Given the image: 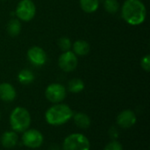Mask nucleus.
I'll use <instances>...</instances> for the list:
<instances>
[{
  "label": "nucleus",
  "instance_id": "b1692460",
  "mask_svg": "<svg viewBox=\"0 0 150 150\" xmlns=\"http://www.w3.org/2000/svg\"><path fill=\"white\" fill-rule=\"evenodd\" d=\"M50 149L52 150H60L59 149V148L57 147V145H51Z\"/></svg>",
  "mask_w": 150,
  "mask_h": 150
},
{
  "label": "nucleus",
  "instance_id": "5701e85b",
  "mask_svg": "<svg viewBox=\"0 0 150 150\" xmlns=\"http://www.w3.org/2000/svg\"><path fill=\"white\" fill-rule=\"evenodd\" d=\"M108 134H109V136H110V138L112 140H116V139H118V137L120 135V133H119V130H118L117 127L112 126L108 131Z\"/></svg>",
  "mask_w": 150,
  "mask_h": 150
},
{
  "label": "nucleus",
  "instance_id": "4be33fe9",
  "mask_svg": "<svg viewBox=\"0 0 150 150\" xmlns=\"http://www.w3.org/2000/svg\"><path fill=\"white\" fill-rule=\"evenodd\" d=\"M141 67L146 72H149L150 71V55L147 54L141 59Z\"/></svg>",
  "mask_w": 150,
  "mask_h": 150
},
{
  "label": "nucleus",
  "instance_id": "9b49d317",
  "mask_svg": "<svg viewBox=\"0 0 150 150\" xmlns=\"http://www.w3.org/2000/svg\"><path fill=\"white\" fill-rule=\"evenodd\" d=\"M17 97L15 88L9 82L0 83V100L5 103L13 102Z\"/></svg>",
  "mask_w": 150,
  "mask_h": 150
},
{
  "label": "nucleus",
  "instance_id": "20e7f679",
  "mask_svg": "<svg viewBox=\"0 0 150 150\" xmlns=\"http://www.w3.org/2000/svg\"><path fill=\"white\" fill-rule=\"evenodd\" d=\"M89 139L82 133H72L67 136L62 142V150H90Z\"/></svg>",
  "mask_w": 150,
  "mask_h": 150
},
{
  "label": "nucleus",
  "instance_id": "423d86ee",
  "mask_svg": "<svg viewBox=\"0 0 150 150\" xmlns=\"http://www.w3.org/2000/svg\"><path fill=\"white\" fill-rule=\"evenodd\" d=\"M67 96V89L61 83H51L45 90V97L52 103H62Z\"/></svg>",
  "mask_w": 150,
  "mask_h": 150
},
{
  "label": "nucleus",
  "instance_id": "9d476101",
  "mask_svg": "<svg viewBox=\"0 0 150 150\" xmlns=\"http://www.w3.org/2000/svg\"><path fill=\"white\" fill-rule=\"evenodd\" d=\"M137 121L136 114L132 110H124L117 117V124L120 127L127 129L135 125Z\"/></svg>",
  "mask_w": 150,
  "mask_h": 150
},
{
  "label": "nucleus",
  "instance_id": "0eeeda50",
  "mask_svg": "<svg viewBox=\"0 0 150 150\" xmlns=\"http://www.w3.org/2000/svg\"><path fill=\"white\" fill-rule=\"evenodd\" d=\"M77 56L70 50L63 51L58 57V66L64 72H71L77 67Z\"/></svg>",
  "mask_w": 150,
  "mask_h": 150
},
{
  "label": "nucleus",
  "instance_id": "f03ea898",
  "mask_svg": "<svg viewBox=\"0 0 150 150\" xmlns=\"http://www.w3.org/2000/svg\"><path fill=\"white\" fill-rule=\"evenodd\" d=\"M72 109L65 103H54L49 107L45 113V119L47 124L58 126L69 122L73 118Z\"/></svg>",
  "mask_w": 150,
  "mask_h": 150
},
{
  "label": "nucleus",
  "instance_id": "2eb2a0df",
  "mask_svg": "<svg viewBox=\"0 0 150 150\" xmlns=\"http://www.w3.org/2000/svg\"><path fill=\"white\" fill-rule=\"evenodd\" d=\"M22 29V25H21V21L17 19H11L8 21L7 25H6V31L7 34L11 36V37H17L19 35L20 32Z\"/></svg>",
  "mask_w": 150,
  "mask_h": 150
},
{
  "label": "nucleus",
  "instance_id": "ddd939ff",
  "mask_svg": "<svg viewBox=\"0 0 150 150\" xmlns=\"http://www.w3.org/2000/svg\"><path fill=\"white\" fill-rule=\"evenodd\" d=\"M72 51L79 57H84L89 54L91 50V46L89 42L85 40H76L72 43Z\"/></svg>",
  "mask_w": 150,
  "mask_h": 150
},
{
  "label": "nucleus",
  "instance_id": "f3484780",
  "mask_svg": "<svg viewBox=\"0 0 150 150\" xmlns=\"http://www.w3.org/2000/svg\"><path fill=\"white\" fill-rule=\"evenodd\" d=\"M81 9L86 13H93L98 11L100 0H79Z\"/></svg>",
  "mask_w": 150,
  "mask_h": 150
},
{
  "label": "nucleus",
  "instance_id": "4468645a",
  "mask_svg": "<svg viewBox=\"0 0 150 150\" xmlns=\"http://www.w3.org/2000/svg\"><path fill=\"white\" fill-rule=\"evenodd\" d=\"M73 120L75 125L81 129H87L90 127L91 120V118L84 112H77L73 115Z\"/></svg>",
  "mask_w": 150,
  "mask_h": 150
},
{
  "label": "nucleus",
  "instance_id": "7ed1b4c3",
  "mask_svg": "<svg viewBox=\"0 0 150 150\" xmlns=\"http://www.w3.org/2000/svg\"><path fill=\"white\" fill-rule=\"evenodd\" d=\"M32 118L29 111L24 107H16L10 115V125L12 131L23 133L27 130L31 125Z\"/></svg>",
  "mask_w": 150,
  "mask_h": 150
},
{
  "label": "nucleus",
  "instance_id": "39448f33",
  "mask_svg": "<svg viewBox=\"0 0 150 150\" xmlns=\"http://www.w3.org/2000/svg\"><path fill=\"white\" fill-rule=\"evenodd\" d=\"M15 15L20 21H31L36 15L35 4L32 0H20L16 6Z\"/></svg>",
  "mask_w": 150,
  "mask_h": 150
},
{
  "label": "nucleus",
  "instance_id": "a878e982",
  "mask_svg": "<svg viewBox=\"0 0 150 150\" xmlns=\"http://www.w3.org/2000/svg\"><path fill=\"white\" fill-rule=\"evenodd\" d=\"M1 1H6V0H1Z\"/></svg>",
  "mask_w": 150,
  "mask_h": 150
},
{
  "label": "nucleus",
  "instance_id": "a211bd4d",
  "mask_svg": "<svg viewBox=\"0 0 150 150\" xmlns=\"http://www.w3.org/2000/svg\"><path fill=\"white\" fill-rule=\"evenodd\" d=\"M85 88L84 82L83 81V80L79 79V78H74L71 79L67 85V88L70 93L73 94H78L81 93Z\"/></svg>",
  "mask_w": 150,
  "mask_h": 150
},
{
  "label": "nucleus",
  "instance_id": "6ab92c4d",
  "mask_svg": "<svg viewBox=\"0 0 150 150\" xmlns=\"http://www.w3.org/2000/svg\"><path fill=\"white\" fill-rule=\"evenodd\" d=\"M104 8L106 12L115 14L120 11V5L118 0H104Z\"/></svg>",
  "mask_w": 150,
  "mask_h": 150
},
{
  "label": "nucleus",
  "instance_id": "1a4fd4ad",
  "mask_svg": "<svg viewBox=\"0 0 150 150\" xmlns=\"http://www.w3.org/2000/svg\"><path fill=\"white\" fill-rule=\"evenodd\" d=\"M26 57L28 61L36 67L43 66L47 60V55L43 48L40 46H32L28 49Z\"/></svg>",
  "mask_w": 150,
  "mask_h": 150
},
{
  "label": "nucleus",
  "instance_id": "aec40b11",
  "mask_svg": "<svg viewBox=\"0 0 150 150\" xmlns=\"http://www.w3.org/2000/svg\"><path fill=\"white\" fill-rule=\"evenodd\" d=\"M58 47L60 48V50L63 52V51H68L71 50L72 47V42L70 41V39L67 36H62L61 38H59L58 42H57Z\"/></svg>",
  "mask_w": 150,
  "mask_h": 150
},
{
  "label": "nucleus",
  "instance_id": "dca6fc26",
  "mask_svg": "<svg viewBox=\"0 0 150 150\" xmlns=\"http://www.w3.org/2000/svg\"><path fill=\"white\" fill-rule=\"evenodd\" d=\"M17 78H18V80L20 84H22L24 86H27V85H30L31 83H33L34 81L35 75L30 69L25 68V69H22L18 72Z\"/></svg>",
  "mask_w": 150,
  "mask_h": 150
},
{
  "label": "nucleus",
  "instance_id": "f257e3e1",
  "mask_svg": "<svg viewBox=\"0 0 150 150\" xmlns=\"http://www.w3.org/2000/svg\"><path fill=\"white\" fill-rule=\"evenodd\" d=\"M121 17L130 26H140L147 18V8L142 0H125L120 8Z\"/></svg>",
  "mask_w": 150,
  "mask_h": 150
},
{
  "label": "nucleus",
  "instance_id": "412c9836",
  "mask_svg": "<svg viewBox=\"0 0 150 150\" xmlns=\"http://www.w3.org/2000/svg\"><path fill=\"white\" fill-rule=\"evenodd\" d=\"M104 150H123V147L120 142L116 140H112V141L106 144Z\"/></svg>",
  "mask_w": 150,
  "mask_h": 150
},
{
  "label": "nucleus",
  "instance_id": "6e6552de",
  "mask_svg": "<svg viewBox=\"0 0 150 150\" xmlns=\"http://www.w3.org/2000/svg\"><path fill=\"white\" fill-rule=\"evenodd\" d=\"M23 133L22 142L26 148L38 149L42 145L44 141V136L39 130L28 128Z\"/></svg>",
  "mask_w": 150,
  "mask_h": 150
},
{
  "label": "nucleus",
  "instance_id": "393cba45",
  "mask_svg": "<svg viewBox=\"0 0 150 150\" xmlns=\"http://www.w3.org/2000/svg\"><path fill=\"white\" fill-rule=\"evenodd\" d=\"M0 119H1V112H0Z\"/></svg>",
  "mask_w": 150,
  "mask_h": 150
},
{
  "label": "nucleus",
  "instance_id": "f8f14e48",
  "mask_svg": "<svg viewBox=\"0 0 150 150\" xmlns=\"http://www.w3.org/2000/svg\"><path fill=\"white\" fill-rule=\"evenodd\" d=\"M18 141V134L14 131H6L2 134L0 138L1 145L5 149L14 148L17 145Z\"/></svg>",
  "mask_w": 150,
  "mask_h": 150
}]
</instances>
